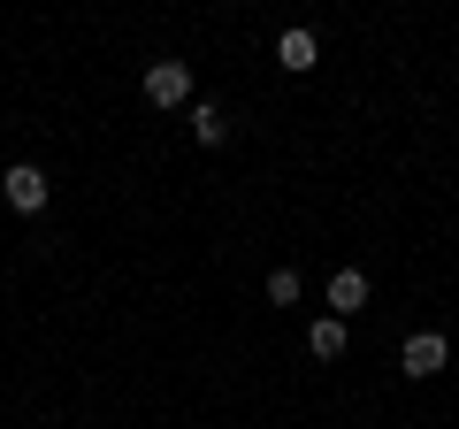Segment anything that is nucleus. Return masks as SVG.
<instances>
[{"mask_svg": "<svg viewBox=\"0 0 459 429\" xmlns=\"http://www.w3.org/2000/svg\"><path fill=\"white\" fill-rule=\"evenodd\" d=\"M444 361H452V337L444 330H413L406 346H398V368H406V376H444Z\"/></svg>", "mask_w": 459, "mask_h": 429, "instance_id": "nucleus-1", "label": "nucleus"}, {"mask_svg": "<svg viewBox=\"0 0 459 429\" xmlns=\"http://www.w3.org/2000/svg\"><path fill=\"white\" fill-rule=\"evenodd\" d=\"M0 199H8L16 214H39V207H47V169H39V162H16L8 177H0Z\"/></svg>", "mask_w": 459, "mask_h": 429, "instance_id": "nucleus-2", "label": "nucleus"}, {"mask_svg": "<svg viewBox=\"0 0 459 429\" xmlns=\"http://www.w3.org/2000/svg\"><path fill=\"white\" fill-rule=\"evenodd\" d=\"M146 100L153 108H192V69L184 62H146Z\"/></svg>", "mask_w": 459, "mask_h": 429, "instance_id": "nucleus-3", "label": "nucleus"}, {"mask_svg": "<svg viewBox=\"0 0 459 429\" xmlns=\"http://www.w3.org/2000/svg\"><path fill=\"white\" fill-rule=\"evenodd\" d=\"M360 307H368V276H360V268H337V276H329V314L352 322Z\"/></svg>", "mask_w": 459, "mask_h": 429, "instance_id": "nucleus-4", "label": "nucleus"}, {"mask_svg": "<svg viewBox=\"0 0 459 429\" xmlns=\"http://www.w3.org/2000/svg\"><path fill=\"white\" fill-rule=\"evenodd\" d=\"M192 138L199 146H230V116L214 108V100H192Z\"/></svg>", "mask_w": 459, "mask_h": 429, "instance_id": "nucleus-5", "label": "nucleus"}, {"mask_svg": "<svg viewBox=\"0 0 459 429\" xmlns=\"http://www.w3.org/2000/svg\"><path fill=\"white\" fill-rule=\"evenodd\" d=\"M276 62L291 69V77H299V69H314V31H307V23H291V31L276 39Z\"/></svg>", "mask_w": 459, "mask_h": 429, "instance_id": "nucleus-6", "label": "nucleus"}, {"mask_svg": "<svg viewBox=\"0 0 459 429\" xmlns=\"http://www.w3.org/2000/svg\"><path fill=\"white\" fill-rule=\"evenodd\" d=\"M307 353H314V361H337V353H344V322H337V314H322V322L307 330Z\"/></svg>", "mask_w": 459, "mask_h": 429, "instance_id": "nucleus-7", "label": "nucleus"}, {"mask_svg": "<svg viewBox=\"0 0 459 429\" xmlns=\"http://www.w3.org/2000/svg\"><path fill=\"white\" fill-rule=\"evenodd\" d=\"M268 299H276V307H299V268H276V276H268Z\"/></svg>", "mask_w": 459, "mask_h": 429, "instance_id": "nucleus-8", "label": "nucleus"}]
</instances>
